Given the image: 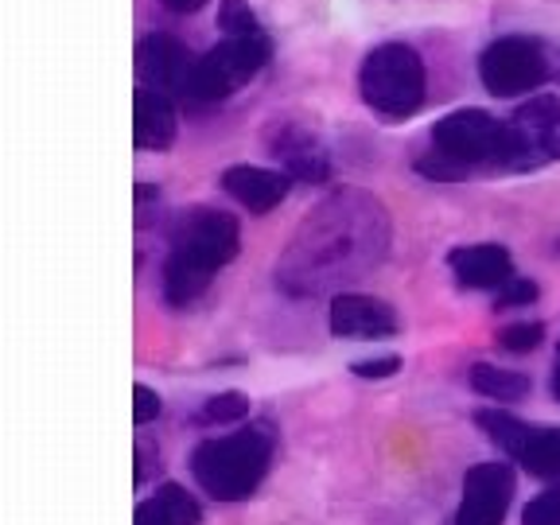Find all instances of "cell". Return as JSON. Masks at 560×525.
<instances>
[{
	"label": "cell",
	"mask_w": 560,
	"mask_h": 525,
	"mask_svg": "<svg viewBox=\"0 0 560 525\" xmlns=\"http://www.w3.org/2000/svg\"><path fill=\"white\" fill-rule=\"evenodd\" d=\"M397 370H401V359H397V354H382V359L354 362V374H359V377H394Z\"/></svg>",
	"instance_id": "26"
},
{
	"label": "cell",
	"mask_w": 560,
	"mask_h": 525,
	"mask_svg": "<svg viewBox=\"0 0 560 525\" xmlns=\"http://www.w3.org/2000/svg\"><path fill=\"white\" fill-rule=\"evenodd\" d=\"M242 230L237 219L214 207L184 210L172 226V254L164 261V300L172 307H187L207 292L214 272L237 257Z\"/></svg>",
	"instance_id": "2"
},
{
	"label": "cell",
	"mask_w": 560,
	"mask_h": 525,
	"mask_svg": "<svg viewBox=\"0 0 560 525\" xmlns=\"http://www.w3.org/2000/svg\"><path fill=\"white\" fill-rule=\"evenodd\" d=\"M195 70V55L175 35L152 32L137 44V74L140 86L160 94H187V79Z\"/></svg>",
	"instance_id": "11"
},
{
	"label": "cell",
	"mask_w": 560,
	"mask_h": 525,
	"mask_svg": "<svg viewBox=\"0 0 560 525\" xmlns=\"http://www.w3.org/2000/svg\"><path fill=\"white\" fill-rule=\"evenodd\" d=\"M292 175L289 172H272V167L257 164H234L222 172V191L234 202H242L249 214H269L272 207L289 199Z\"/></svg>",
	"instance_id": "13"
},
{
	"label": "cell",
	"mask_w": 560,
	"mask_h": 525,
	"mask_svg": "<svg viewBox=\"0 0 560 525\" xmlns=\"http://www.w3.org/2000/svg\"><path fill=\"white\" fill-rule=\"evenodd\" d=\"M359 90H362V102L377 117L405 121V117H412L424 105V90H429L424 59L409 44H377L362 59Z\"/></svg>",
	"instance_id": "5"
},
{
	"label": "cell",
	"mask_w": 560,
	"mask_h": 525,
	"mask_svg": "<svg viewBox=\"0 0 560 525\" xmlns=\"http://www.w3.org/2000/svg\"><path fill=\"white\" fill-rule=\"evenodd\" d=\"M389 254V210L366 191H339L300 222L277 261L289 296H327L354 284Z\"/></svg>",
	"instance_id": "1"
},
{
	"label": "cell",
	"mask_w": 560,
	"mask_h": 525,
	"mask_svg": "<svg viewBox=\"0 0 560 525\" xmlns=\"http://www.w3.org/2000/svg\"><path fill=\"white\" fill-rule=\"evenodd\" d=\"M506 160V121L487 109H455L432 125V156L420 160V172L432 179H455L471 167H502Z\"/></svg>",
	"instance_id": "4"
},
{
	"label": "cell",
	"mask_w": 560,
	"mask_h": 525,
	"mask_svg": "<svg viewBox=\"0 0 560 525\" xmlns=\"http://www.w3.org/2000/svg\"><path fill=\"white\" fill-rule=\"evenodd\" d=\"M132 140H137V149H152V152L172 149V140H175L172 97L149 86H140L137 94H132Z\"/></svg>",
	"instance_id": "15"
},
{
	"label": "cell",
	"mask_w": 560,
	"mask_h": 525,
	"mask_svg": "<svg viewBox=\"0 0 560 525\" xmlns=\"http://www.w3.org/2000/svg\"><path fill=\"white\" fill-rule=\"evenodd\" d=\"M471 385H475V394L490 397V401H522V397L529 394V377L517 374V370L490 366V362L471 366Z\"/></svg>",
	"instance_id": "17"
},
{
	"label": "cell",
	"mask_w": 560,
	"mask_h": 525,
	"mask_svg": "<svg viewBox=\"0 0 560 525\" xmlns=\"http://www.w3.org/2000/svg\"><path fill=\"white\" fill-rule=\"evenodd\" d=\"M160 409H164V405H160L156 389H149V385H137V389H132V420H137V424L156 420Z\"/></svg>",
	"instance_id": "24"
},
{
	"label": "cell",
	"mask_w": 560,
	"mask_h": 525,
	"mask_svg": "<svg viewBox=\"0 0 560 525\" xmlns=\"http://www.w3.org/2000/svg\"><path fill=\"white\" fill-rule=\"evenodd\" d=\"M219 27L226 32V39H245V35H265L257 12L245 0H222L219 9Z\"/></svg>",
	"instance_id": "20"
},
{
	"label": "cell",
	"mask_w": 560,
	"mask_h": 525,
	"mask_svg": "<svg viewBox=\"0 0 560 525\" xmlns=\"http://www.w3.org/2000/svg\"><path fill=\"white\" fill-rule=\"evenodd\" d=\"M522 467L537 479H557L560 475V429H534L529 444L522 447Z\"/></svg>",
	"instance_id": "18"
},
{
	"label": "cell",
	"mask_w": 560,
	"mask_h": 525,
	"mask_svg": "<svg viewBox=\"0 0 560 525\" xmlns=\"http://www.w3.org/2000/svg\"><path fill=\"white\" fill-rule=\"evenodd\" d=\"M552 394H557V401H560V354H557V370H552Z\"/></svg>",
	"instance_id": "28"
},
{
	"label": "cell",
	"mask_w": 560,
	"mask_h": 525,
	"mask_svg": "<svg viewBox=\"0 0 560 525\" xmlns=\"http://www.w3.org/2000/svg\"><path fill=\"white\" fill-rule=\"evenodd\" d=\"M479 79L494 97L529 94L549 79V55L534 35H502L479 55Z\"/></svg>",
	"instance_id": "8"
},
{
	"label": "cell",
	"mask_w": 560,
	"mask_h": 525,
	"mask_svg": "<svg viewBox=\"0 0 560 525\" xmlns=\"http://www.w3.org/2000/svg\"><path fill=\"white\" fill-rule=\"evenodd\" d=\"M541 339H545V327L541 324H510V327H502V335H499V342L506 350H514V354H525V350H537L541 347Z\"/></svg>",
	"instance_id": "22"
},
{
	"label": "cell",
	"mask_w": 560,
	"mask_h": 525,
	"mask_svg": "<svg viewBox=\"0 0 560 525\" xmlns=\"http://www.w3.org/2000/svg\"><path fill=\"white\" fill-rule=\"evenodd\" d=\"M401 319L385 300L362 292H339L331 300V335L335 339H389Z\"/></svg>",
	"instance_id": "12"
},
{
	"label": "cell",
	"mask_w": 560,
	"mask_h": 525,
	"mask_svg": "<svg viewBox=\"0 0 560 525\" xmlns=\"http://www.w3.org/2000/svg\"><path fill=\"white\" fill-rule=\"evenodd\" d=\"M560 160V97L537 94L517 105L506 121V160L502 172H537Z\"/></svg>",
	"instance_id": "7"
},
{
	"label": "cell",
	"mask_w": 560,
	"mask_h": 525,
	"mask_svg": "<svg viewBox=\"0 0 560 525\" xmlns=\"http://www.w3.org/2000/svg\"><path fill=\"white\" fill-rule=\"evenodd\" d=\"M475 420H479L482 429H487V436L494 440V444H499L502 452L514 455V459L522 455V447L529 444V436H534V429H529L525 420L510 417V412H502V409H482Z\"/></svg>",
	"instance_id": "19"
},
{
	"label": "cell",
	"mask_w": 560,
	"mask_h": 525,
	"mask_svg": "<svg viewBox=\"0 0 560 525\" xmlns=\"http://www.w3.org/2000/svg\"><path fill=\"white\" fill-rule=\"evenodd\" d=\"M272 429L269 424H249L230 436L202 440L191 452V475L210 499L242 502L261 487L272 459Z\"/></svg>",
	"instance_id": "3"
},
{
	"label": "cell",
	"mask_w": 560,
	"mask_h": 525,
	"mask_svg": "<svg viewBox=\"0 0 560 525\" xmlns=\"http://www.w3.org/2000/svg\"><path fill=\"white\" fill-rule=\"evenodd\" d=\"M514 499V471L506 464H479L467 471L464 479V502H459V514L455 525H502Z\"/></svg>",
	"instance_id": "9"
},
{
	"label": "cell",
	"mask_w": 560,
	"mask_h": 525,
	"mask_svg": "<svg viewBox=\"0 0 560 525\" xmlns=\"http://www.w3.org/2000/svg\"><path fill=\"white\" fill-rule=\"evenodd\" d=\"M447 265H452L455 280H459L464 289H482V292H502L510 280L517 277L506 245H494V242L459 245V249H452Z\"/></svg>",
	"instance_id": "14"
},
{
	"label": "cell",
	"mask_w": 560,
	"mask_h": 525,
	"mask_svg": "<svg viewBox=\"0 0 560 525\" xmlns=\"http://www.w3.org/2000/svg\"><path fill=\"white\" fill-rule=\"evenodd\" d=\"M249 412V397L230 389V394H214L207 405H202L199 420L202 424H230V420H242Z\"/></svg>",
	"instance_id": "21"
},
{
	"label": "cell",
	"mask_w": 560,
	"mask_h": 525,
	"mask_svg": "<svg viewBox=\"0 0 560 525\" xmlns=\"http://www.w3.org/2000/svg\"><path fill=\"white\" fill-rule=\"evenodd\" d=\"M199 522H202L199 502L184 487H175V482L160 487L149 502H140L137 517H132V525H199Z\"/></svg>",
	"instance_id": "16"
},
{
	"label": "cell",
	"mask_w": 560,
	"mask_h": 525,
	"mask_svg": "<svg viewBox=\"0 0 560 525\" xmlns=\"http://www.w3.org/2000/svg\"><path fill=\"white\" fill-rule=\"evenodd\" d=\"M269 152L280 160V172H289L300 184H327L331 179V152L312 129L296 121H277L269 129Z\"/></svg>",
	"instance_id": "10"
},
{
	"label": "cell",
	"mask_w": 560,
	"mask_h": 525,
	"mask_svg": "<svg viewBox=\"0 0 560 525\" xmlns=\"http://www.w3.org/2000/svg\"><path fill=\"white\" fill-rule=\"evenodd\" d=\"M525 525H560V490H545L537 494L522 514Z\"/></svg>",
	"instance_id": "23"
},
{
	"label": "cell",
	"mask_w": 560,
	"mask_h": 525,
	"mask_svg": "<svg viewBox=\"0 0 560 525\" xmlns=\"http://www.w3.org/2000/svg\"><path fill=\"white\" fill-rule=\"evenodd\" d=\"M269 59H272L269 35L226 39V44L210 47L202 59H195L184 97H191V102H219V97H230L237 86L254 82Z\"/></svg>",
	"instance_id": "6"
},
{
	"label": "cell",
	"mask_w": 560,
	"mask_h": 525,
	"mask_svg": "<svg viewBox=\"0 0 560 525\" xmlns=\"http://www.w3.org/2000/svg\"><path fill=\"white\" fill-rule=\"evenodd\" d=\"M537 300V284L525 277H514L506 289L499 292V307H522V304H534Z\"/></svg>",
	"instance_id": "25"
},
{
	"label": "cell",
	"mask_w": 560,
	"mask_h": 525,
	"mask_svg": "<svg viewBox=\"0 0 560 525\" xmlns=\"http://www.w3.org/2000/svg\"><path fill=\"white\" fill-rule=\"evenodd\" d=\"M167 12H175V16H191V12H199L207 0H160Z\"/></svg>",
	"instance_id": "27"
}]
</instances>
